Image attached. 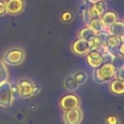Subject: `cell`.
Masks as SVG:
<instances>
[{"label": "cell", "mask_w": 124, "mask_h": 124, "mask_svg": "<svg viewBox=\"0 0 124 124\" xmlns=\"http://www.w3.org/2000/svg\"><path fill=\"white\" fill-rule=\"evenodd\" d=\"M116 68L117 66L114 63H103L94 69L93 78L95 82L101 84L111 81L115 78Z\"/></svg>", "instance_id": "1"}, {"label": "cell", "mask_w": 124, "mask_h": 124, "mask_svg": "<svg viewBox=\"0 0 124 124\" xmlns=\"http://www.w3.org/2000/svg\"><path fill=\"white\" fill-rule=\"evenodd\" d=\"M26 54L21 48H12L4 54L3 62L9 66H18L21 64L25 60Z\"/></svg>", "instance_id": "2"}, {"label": "cell", "mask_w": 124, "mask_h": 124, "mask_svg": "<svg viewBox=\"0 0 124 124\" xmlns=\"http://www.w3.org/2000/svg\"><path fill=\"white\" fill-rule=\"evenodd\" d=\"M14 95L11 91V85L9 83L0 84V106L9 107L12 105Z\"/></svg>", "instance_id": "3"}, {"label": "cell", "mask_w": 124, "mask_h": 124, "mask_svg": "<svg viewBox=\"0 0 124 124\" xmlns=\"http://www.w3.org/2000/svg\"><path fill=\"white\" fill-rule=\"evenodd\" d=\"M60 106L64 111L78 108L80 106V99L74 93H68L60 99Z\"/></svg>", "instance_id": "4"}, {"label": "cell", "mask_w": 124, "mask_h": 124, "mask_svg": "<svg viewBox=\"0 0 124 124\" xmlns=\"http://www.w3.org/2000/svg\"><path fill=\"white\" fill-rule=\"evenodd\" d=\"M35 84L29 79H21L17 86L18 93L21 98L27 99L34 95Z\"/></svg>", "instance_id": "5"}, {"label": "cell", "mask_w": 124, "mask_h": 124, "mask_svg": "<svg viewBox=\"0 0 124 124\" xmlns=\"http://www.w3.org/2000/svg\"><path fill=\"white\" fill-rule=\"evenodd\" d=\"M83 118V113L79 107L66 110L63 115V119L66 124H80Z\"/></svg>", "instance_id": "6"}, {"label": "cell", "mask_w": 124, "mask_h": 124, "mask_svg": "<svg viewBox=\"0 0 124 124\" xmlns=\"http://www.w3.org/2000/svg\"><path fill=\"white\" fill-rule=\"evenodd\" d=\"M86 61L87 64L93 68H97L103 64L102 60L101 51L99 50H90L86 55Z\"/></svg>", "instance_id": "7"}, {"label": "cell", "mask_w": 124, "mask_h": 124, "mask_svg": "<svg viewBox=\"0 0 124 124\" xmlns=\"http://www.w3.org/2000/svg\"><path fill=\"white\" fill-rule=\"evenodd\" d=\"M71 50L75 54L78 55V56H83L90 51V48L87 40L78 38L72 43Z\"/></svg>", "instance_id": "8"}, {"label": "cell", "mask_w": 124, "mask_h": 124, "mask_svg": "<svg viewBox=\"0 0 124 124\" xmlns=\"http://www.w3.org/2000/svg\"><path fill=\"white\" fill-rule=\"evenodd\" d=\"M123 42V38H120L118 37L113 36V35H110L109 38H107L106 43H105V49L108 50L109 52L112 54L114 56H118L117 54V48H118L120 43Z\"/></svg>", "instance_id": "9"}, {"label": "cell", "mask_w": 124, "mask_h": 124, "mask_svg": "<svg viewBox=\"0 0 124 124\" xmlns=\"http://www.w3.org/2000/svg\"><path fill=\"white\" fill-rule=\"evenodd\" d=\"M7 13L10 15H18L24 9V0H8L5 3Z\"/></svg>", "instance_id": "10"}, {"label": "cell", "mask_w": 124, "mask_h": 124, "mask_svg": "<svg viewBox=\"0 0 124 124\" xmlns=\"http://www.w3.org/2000/svg\"><path fill=\"white\" fill-rule=\"evenodd\" d=\"M105 4L102 0H100L96 3H93V4L88 9V14L91 18L100 17L105 12Z\"/></svg>", "instance_id": "11"}, {"label": "cell", "mask_w": 124, "mask_h": 124, "mask_svg": "<svg viewBox=\"0 0 124 124\" xmlns=\"http://www.w3.org/2000/svg\"><path fill=\"white\" fill-rule=\"evenodd\" d=\"M110 35L118 37L120 38H123L124 37V23L122 21H116L115 23L108 27V30Z\"/></svg>", "instance_id": "12"}, {"label": "cell", "mask_w": 124, "mask_h": 124, "mask_svg": "<svg viewBox=\"0 0 124 124\" xmlns=\"http://www.w3.org/2000/svg\"><path fill=\"white\" fill-rule=\"evenodd\" d=\"M110 91L115 95H122L124 93V81L113 78L110 83Z\"/></svg>", "instance_id": "13"}, {"label": "cell", "mask_w": 124, "mask_h": 124, "mask_svg": "<svg viewBox=\"0 0 124 124\" xmlns=\"http://www.w3.org/2000/svg\"><path fill=\"white\" fill-rule=\"evenodd\" d=\"M100 19L105 28H108L117 21V15L114 11H106L100 16Z\"/></svg>", "instance_id": "14"}, {"label": "cell", "mask_w": 124, "mask_h": 124, "mask_svg": "<svg viewBox=\"0 0 124 124\" xmlns=\"http://www.w3.org/2000/svg\"><path fill=\"white\" fill-rule=\"evenodd\" d=\"M88 26L91 30H93L95 33H98L100 31H102L104 30H106L105 25L103 24L100 17L92 18L88 23Z\"/></svg>", "instance_id": "15"}, {"label": "cell", "mask_w": 124, "mask_h": 124, "mask_svg": "<svg viewBox=\"0 0 124 124\" xmlns=\"http://www.w3.org/2000/svg\"><path fill=\"white\" fill-rule=\"evenodd\" d=\"M87 41H88V45H89L90 50H99V51L102 50L101 41H100V39L96 34L90 37Z\"/></svg>", "instance_id": "16"}, {"label": "cell", "mask_w": 124, "mask_h": 124, "mask_svg": "<svg viewBox=\"0 0 124 124\" xmlns=\"http://www.w3.org/2000/svg\"><path fill=\"white\" fill-rule=\"evenodd\" d=\"M64 86L69 91H76L79 87V85L75 82L73 77H68L65 79Z\"/></svg>", "instance_id": "17"}, {"label": "cell", "mask_w": 124, "mask_h": 124, "mask_svg": "<svg viewBox=\"0 0 124 124\" xmlns=\"http://www.w3.org/2000/svg\"><path fill=\"white\" fill-rule=\"evenodd\" d=\"M96 33L93 31V30L90 29L88 26H84V27L81 28L78 32V37L81 39H84V40H88L90 37H92L93 35H95Z\"/></svg>", "instance_id": "18"}, {"label": "cell", "mask_w": 124, "mask_h": 124, "mask_svg": "<svg viewBox=\"0 0 124 124\" xmlns=\"http://www.w3.org/2000/svg\"><path fill=\"white\" fill-rule=\"evenodd\" d=\"M8 78H9V72L5 64L2 60H0V84L7 82Z\"/></svg>", "instance_id": "19"}, {"label": "cell", "mask_w": 124, "mask_h": 124, "mask_svg": "<svg viewBox=\"0 0 124 124\" xmlns=\"http://www.w3.org/2000/svg\"><path fill=\"white\" fill-rule=\"evenodd\" d=\"M75 82L78 83V85H83V83H85V82L88 79V75L85 71H78L76 74L73 76Z\"/></svg>", "instance_id": "20"}, {"label": "cell", "mask_w": 124, "mask_h": 124, "mask_svg": "<svg viewBox=\"0 0 124 124\" xmlns=\"http://www.w3.org/2000/svg\"><path fill=\"white\" fill-rule=\"evenodd\" d=\"M102 54V60H103V63H114V60L116 59V56H114L108 50L103 48L101 52Z\"/></svg>", "instance_id": "21"}, {"label": "cell", "mask_w": 124, "mask_h": 124, "mask_svg": "<svg viewBox=\"0 0 124 124\" xmlns=\"http://www.w3.org/2000/svg\"><path fill=\"white\" fill-rule=\"evenodd\" d=\"M96 35L99 37V38H100V41H101V43H102V49H103V48H105V43H106L107 38H109V36H110V34L109 33V31H107V30H104V31H100V32L96 33Z\"/></svg>", "instance_id": "22"}, {"label": "cell", "mask_w": 124, "mask_h": 124, "mask_svg": "<svg viewBox=\"0 0 124 124\" xmlns=\"http://www.w3.org/2000/svg\"><path fill=\"white\" fill-rule=\"evenodd\" d=\"M106 124H119L118 117L115 115H110L105 118Z\"/></svg>", "instance_id": "23"}, {"label": "cell", "mask_w": 124, "mask_h": 124, "mask_svg": "<svg viewBox=\"0 0 124 124\" xmlns=\"http://www.w3.org/2000/svg\"><path fill=\"white\" fill-rule=\"evenodd\" d=\"M115 78H116V79L124 81V67H123V66L116 68V71Z\"/></svg>", "instance_id": "24"}, {"label": "cell", "mask_w": 124, "mask_h": 124, "mask_svg": "<svg viewBox=\"0 0 124 124\" xmlns=\"http://www.w3.org/2000/svg\"><path fill=\"white\" fill-rule=\"evenodd\" d=\"M73 18V15L71 14V12H69V11H66V12H64L61 15V20L64 22H69L72 20Z\"/></svg>", "instance_id": "25"}, {"label": "cell", "mask_w": 124, "mask_h": 124, "mask_svg": "<svg viewBox=\"0 0 124 124\" xmlns=\"http://www.w3.org/2000/svg\"><path fill=\"white\" fill-rule=\"evenodd\" d=\"M5 14H7V10H6V4L5 2L0 1V16H4Z\"/></svg>", "instance_id": "26"}, {"label": "cell", "mask_w": 124, "mask_h": 124, "mask_svg": "<svg viewBox=\"0 0 124 124\" xmlns=\"http://www.w3.org/2000/svg\"><path fill=\"white\" fill-rule=\"evenodd\" d=\"M117 54H118V56H120L121 58L123 57L124 54V47H123V42L120 43L118 48H117Z\"/></svg>", "instance_id": "27"}, {"label": "cell", "mask_w": 124, "mask_h": 124, "mask_svg": "<svg viewBox=\"0 0 124 124\" xmlns=\"http://www.w3.org/2000/svg\"><path fill=\"white\" fill-rule=\"evenodd\" d=\"M87 1H88V2H90V3H96V2H98V1H100V0H87Z\"/></svg>", "instance_id": "28"}]
</instances>
